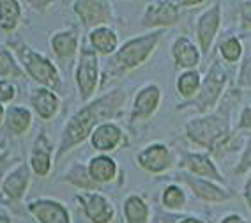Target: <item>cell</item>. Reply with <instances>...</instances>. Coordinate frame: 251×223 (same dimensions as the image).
<instances>
[{"label": "cell", "mask_w": 251, "mask_h": 223, "mask_svg": "<svg viewBox=\"0 0 251 223\" xmlns=\"http://www.w3.org/2000/svg\"><path fill=\"white\" fill-rule=\"evenodd\" d=\"M122 103H124V92L113 90L108 96L99 98L98 101H94L92 105L78 112L68 124L66 131H64V139L62 143H60L58 156H62L64 152L71 149L73 145H76L78 142H83L99 121L110 119V117L115 115V112L122 107Z\"/></svg>", "instance_id": "cell-1"}, {"label": "cell", "mask_w": 251, "mask_h": 223, "mask_svg": "<svg viewBox=\"0 0 251 223\" xmlns=\"http://www.w3.org/2000/svg\"><path fill=\"white\" fill-rule=\"evenodd\" d=\"M186 133L195 143L214 151L218 143H221V140L228 135V115L212 113L202 119H193L186 126Z\"/></svg>", "instance_id": "cell-2"}, {"label": "cell", "mask_w": 251, "mask_h": 223, "mask_svg": "<svg viewBox=\"0 0 251 223\" xmlns=\"http://www.w3.org/2000/svg\"><path fill=\"white\" fill-rule=\"evenodd\" d=\"M159 36H161V32H154V34L138 37V39H133L127 45H124L115 55L117 67L121 71H127V69L140 66L149 55L152 54V50L156 48L157 41H159Z\"/></svg>", "instance_id": "cell-3"}, {"label": "cell", "mask_w": 251, "mask_h": 223, "mask_svg": "<svg viewBox=\"0 0 251 223\" xmlns=\"http://www.w3.org/2000/svg\"><path fill=\"white\" fill-rule=\"evenodd\" d=\"M225 82H226V73H225V69L220 64L214 62L211 66V69H209V73H207L202 87H200L197 99H195V105H197L198 110L207 112L209 108L214 107L221 96Z\"/></svg>", "instance_id": "cell-4"}, {"label": "cell", "mask_w": 251, "mask_h": 223, "mask_svg": "<svg viewBox=\"0 0 251 223\" xmlns=\"http://www.w3.org/2000/svg\"><path fill=\"white\" fill-rule=\"evenodd\" d=\"M76 84L81 92V99H89L98 84V58L90 50L81 52L80 66L76 71Z\"/></svg>", "instance_id": "cell-5"}, {"label": "cell", "mask_w": 251, "mask_h": 223, "mask_svg": "<svg viewBox=\"0 0 251 223\" xmlns=\"http://www.w3.org/2000/svg\"><path fill=\"white\" fill-rule=\"evenodd\" d=\"M22 57H23V60H25L27 69L30 71V75L34 76L36 80H39L41 84L48 85V87H51V89H57L58 87V73H57V69L51 66L50 60L43 58L41 55L34 54V52H30V50L22 52Z\"/></svg>", "instance_id": "cell-6"}, {"label": "cell", "mask_w": 251, "mask_h": 223, "mask_svg": "<svg viewBox=\"0 0 251 223\" xmlns=\"http://www.w3.org/2000/svg\"><path fill=\"white\" fill-rule=\"evenodd\" d=\"M138 163L142 168L149 170V172H154V174H159V172H165L174 165V156H172L170 149L161 143H154V145H149L144 151L138 154Z\"/></svg>", "instance_id": "cell-7"}, {"label": "cell", "mask_w": 251, "mask_h": 223, "mask_svg": "<svg viewBox=\"0 0 251 223\" xmlns=\"http://www.w3.org/2000/svg\"><path fill=\"white\" fill-rule=\"evenodd\" d=\"M221 22V7L220 4H214L211 9H207L205 13L198 18L197 25V36L198 43H200V48H202L203 54H207L212 46V41H214L216 34H218V28H220Z\"/></svg>", "instance_id": "cell-8"}, {"label": "cell", "mask_w": 251, "mask_h": 223, "mask_svg": "<svg viewBox=\"0 0 251 223\" xmlns=\"http://www.w3.org/2000/svg\"><path fill=\"white\" fill-rule=\"evenodd\" d=\"M179 20V7L174 2H154L149 4L144 14L145 27H165Z\"/></svg>", "instance_id": "cell-9"}, {"label": "cell", "mask_w": 251, "mask_h": 223, "mask_svg": "<svg viewBox=\"0 0 251 223\" xmlns=\"http://www.w3.org/2000/svg\"><path fill=\"white\" fill-rule=\"evenodd\" d=\"M180 177H182L184 183H188L189 186L193 188L195 195L198 198H202L205 202H225L233 198V193L221 190L220 186H216V184L209 183V181H203V179L193 177V175L188 174H180Z\"/></svg>", "instance_id": "cell-10"}, {"label": "cell", "mask_w": 251, "mask_h": 223, "mask_svg": "<svg viewBox=\"0 0 251 223\" xmlns=\"http://www.w3.org/2000/svg\"><path fill=\"white\" fill-rule=\"evenodd\" d=\"M75 11L85 25H99L110 18V4L106 2H76Z\"/></svg>", "instance_id": "cell-11"}, {"label": "cell", "mask_w": 251, "mask_h": 223, "mask_svg": "<svg viewBox=\"0 0 251 223\" xmlns=\"http://www.w3.org/2000/svg\"><path fill=\"white\" fill-rule=\"evenodd\" d=\"M159 105V89L156 85H147L140 90L135 99V108H133V119H149L156 112Z\"/></svg>", "instance_id": "cell-12"}, {"label": "cell", "mask_w": 251, "mask_h": 223, "mask_svg": "<svg viewBox=\"0 0 251 223\" xmlns=\"http://www.w3.org/2000/svg\"><path fill=\"white\" fill-rule=\"evenodd\" d=\"M30 213L39 218L41 223H69V214L57 202L41 200L30 204Z\"/></svg>", "instance_id": "cell-13"}, {"label": "cell", "mask_w": 251, "mask_h": 223, "mask_svg": "<svg viewBox=\"0 0 251 223\" xmlns=\"http://www.w3.org/2000/svg\"><path fill=\"white\" fill-rule=\"evenodd\" d=\"M180 165L184 168H188L191 174L202 175V177L212 179V181H223V177L214 167L212 160L209 156H205V154H186L182 158Z\"/></svg>", "instance_id": "cell-14"}, {"label": "cell", "mask_w": 251, "mask_h": 223, "mask_svg": "<svg viewBox=\"0 0 251 223\" xmlns=\"http://www.w3.org/2000/svg\"><path fill=\"white\" fill-rule=\"evenodd\" d=\"M172 55L175 58V66L180 69H193L195 66H198L200 62V54H198L197 46L186 37H179L174 43L172 48Z\"/></svg>", "instance_id": "cell-15"}, {"label": "cell", "mask_w": 251, "mask_h": 223, "mask_svg": "<svg viewBox=\"0 0 251 223\" xmlns=\"http://www.w3.org/2000/svg\"><path fill=\"white\" fill-rule=\"evenodd\" d=\"M83 205H85V213L94 223H108L113 216V209L106 202V198L98 193H90V195L81 196Z\"/></svg>", "instance_id": "cell-16"}, {"label": "cell", "mask_w": 251, "mask_h": 223, "mask_svg": "<svg viewBox=\"0 0 251 223\" xmlns=\"http://www.w3.org/2000/svg\"><path fill=\"white\" fill-rule=\"evenodd\" d=\"M122 139L121 130L113 124H101L92 135V145L98 151H112Z\"/></svg>", "instance_id": "cell-17"}, {"label": "cell", "mask_w": 251, "mask_h": 223, "mask_svg": "<svg viewBox=\"0 0 251 223\" xmlns=\"http://www.w3.org/2000/svg\"><path fill=\"white\" fill-rule=\"evenodd\" d=\"M89 172L92 181H98V183H106V181H112L115 177V163L113 160L106 156H98L90 161L89 165Z\"/></svg>", "instance_id": "cell-18"}, {"label": "cell", "mask_w": 251, "mask_h": 223, "mask_svg": "<svg viewBox=\"0 0 251 223\" xmlns=\"http://www.w3.org/2000/svg\"><path fill=\"white\" fill-rule=\"evenodd\" d=\"M76 45H78L76 34L71 30L60 32V34H57V36L51 39V46H53L55 54H57L60 58L73 57L75 52H76Z\"/></svg>", "instance_id": "cell-19"}, {"label": "cell", "mask_w": 251, "mask_h": 223, "mask_svg": "<svg viewBox=\"0 0 251 223\" xmlns=\"http://www.w3.org/2000/svg\"><path fill=\"white\" fill-rule=\"evenodd\" d=\"M32 103H34L37 113H39L43 119H50L58 108V99L46 89L37 90L36 96L32 98Z\"/></svg>", "instance_id": "cell-20"}, {"label": "cell", "mask_w": 251, "mask_h": 223, "mask_svg": "<svg viewBox=\"0 0 251 223\" xmlns=\"http://www.w3.org/2000/svg\"><path fill=\"white\" fill-rule=\"evenodd\" d=\"M90 43L94 45V48L99 54H112L117 46V36L113 34L110 28H96L90 32Z\"/></svg>", "instance_id": "cell-21"}, {"label": "cell", "mask_w": 251, "mask_h": 223, "mask_svg": "<svg viewBox=\"0 0 251 223\" xmlns=\"http://www.w3.org/2000/svg\"><path fill=\"white\" fill-rule=\"evenodd\" d=\"M200 87H202L200 75H198V71H193V69L182 73V75L179 76V80H177V90H179L180 96L186 99L198 96Z\"/></svg>", "instance_id": "cell-22"}, {"label": "cell", "mask_w": 251, "mask_h": 223, "mask_svg": "<svg viewBox=\"0 0 251 223\" xmlns=\"http://www.w3.org/2000/svg\"><path fill=\"white\" fill-rule=\"evenodd\" d=\"M124 213L126 218H127V223H147L149 209L145 202L142 198H138V196H131V198L126 200Z\"/></svg>", "instance_id": "cell-23"}, {"label": "cell", "mask_w": 251, "mask_h": 223, "mask_svg": "<svg viewBox=\"0 0 251 223\" xmlns=\"http://www.w3.org/2000/svg\"><path fill=\"white\" fill-rule=\"evenodd\" d=\"M27 168L25 167H20L14 174H11V177H7V181H5V193H7V196H11V198H18V196H22L23 190H25V184H27Z\"/></svg>", "instance_id": "cell-24"}, {"label": "cell", "mask_w": 251, "mask_h": 223, "mask_svg": "<svg viewBox=\"0 0 251 223\" xmlns=\"http://www.w3.org/2000/svg\"><path fill=\"white\" fill-rule=\"evenodd\" d=\"M20 16V7L13 0H2L0 2V23L5 30L14 28Z\"/></svg>", "instance_id": "cell-25"}, {"label": "cell", "mask_w": 251, "mask_h": 223, "mask_svg": "<svg viewBox=\"0 0 251 223\" xmlns=\"http://www.w3.org/2000/svg\"><path fill=\"white\" fill-rule=\"evenodd\" d=\"M30 124V113L23 108H13L7 115V128L13 131L14 135H20L27 130Z\"/></svg>", "instance_id": "cell-26"}, {"label": "cell", "mask_w": 251, "mask_h": 223, "mask_svg": "<svg viewBox=\"0 0 251 223\" xmlns=\"http://www.w3.org/2000/svg\"><path fill=\"white\" fill-rule=\"evenodd\" d=\"M163 204L168 209H180L186 204V195H184L182 188L175 186V184L166 188L165 193H163Z\"/></svg>", "instance_id": "cell-27"}, {"label": "cell", "mask_w": 251, "mask_h": 223, "mask_svg": "<svg viewBox=\"0 0 251 223\" xmlns=\"http://www.w3.org/2000/svg\"><path fill=\"white\" fill-rule=\"evenodd\" d=\"M220 52L226 62H235V60H239V57H241V54H242L241 41H239L237 37H228V39H225L220 46Z\"/></svg>", "instance_id": "cell-28"}, {"label": "cell", "mask_w": 251, "mask_h": 223, "mask_svg": "<svg viewBox=\"0 0 251 223\" xmlns=\"http://www.w3.org/2000/svg\"><path fill=\"white\" fill-rule=\"evenodd\" d=\"M32 167L39 175H46L50 170V152L46 147H36L32 154Z\"/></svg>", "instance_id": "cell-29"}, {"label": "cell", "mask_w": 251, "mask_h": 223, "mask_svg": "<svg viewBox=\"0 0 251 223\" xmlns=\"http://www.w3.org/2000/svg\"><path fill=\"white\" fill-rule=\"evenodd\" d=\"M20 76V69L9 55L0 50V76Z\"/></svg>", "instance_id": "cell-30"}, {"label": "cell", "mask_w": 251, "mask_h": 223, "mask_svg": "<svg viewBox=\"0 0 251 223\" xmlns=\"http://www.w3.org/2000/svg\"><path fill=\"white\" fill-rule=\"evenodd\" d=\"M239 85L251 87V54H248V57L244 58V64H242L241 75H239Z\"/></svg>", "instance_id": "cell-31"}, {"label": "cell", "mask_w": 251, "mask_h": 223, "mask_svg": "<svg viewBox=\"0 0 251 223\" xmlns=\"http://www.w3.org/2000/svg\"><path fill=\"white\" fill-rule=\"evenodd\" d=\"M250 167H251V139L248 140V147H246V151H244V154H242L241 165L235 168V172H237V174H242V172H246Z\"/></svg>", "instance_id": "cell-32"}, {"label": "cell", "mask_w": 251, "mask_h": 223, "mask_svg": "<svg viewBox=\"0 0 251 223\" xmlns=\"http://www.w3.org/2000/svg\"><path fill=\"white\" fill-rule=\"evenodd\" d=\"M241 22H242V27H244V28H251V2L242 4Z\"/></svg>", "instance_id": "cell-33"}, {"label": "cell", "mask_w": 251, "mask_h": 223, "mask_svg": "<svg viewBox=\"0 0 251 223\" xmlns=\"http://www.w3.org/2000/svg\"><path fill=\"white\" fill-rule=\"evenodd\" d=\"M14 96V89L7 82H0V101H9Z\"/></svg>", "instance_id": "cell-34"}, {"label": "cell", "mask_w": 251, "mask_h": 223, "mask_svg": "<svg viewBox=\"0 0 251 223\" xmlns=\"http://www.w3.org/2000/svg\"><path fill=\"white\" fill-rule=\"evenodd\" d=\"M239 126H241V128H246V130H251V105L242 110Z\"/></svg>", "instance_id": "cell-35"}, {"label": "cell", "mask_w": 251, "mask_h": 223, "mask_svg": "<svg viewBox=\"0 0 251 223\" xmlns=\"http://www.w3.org/2000/svg\"><path fill=\"white\" fill-rule=\"evenodd\" d=\"M244 196H246V202H248V205H250V209H251V177L248 179L246 186H244Z\"/></svg>", "instance_id": "cell-36"}, {"label": "cell", "mask_w": 251, "mask_h": 223, "mask_svg": "<svg viewBox=\"0 0 251 223\" xmlns=\"http://www.w3.org/2000/svg\"><path fill=\"white\" fill-rule=\"evenodd\" d=\"M223 223H244V220L241 216H228V218H225Z\"/></svg>", "instance_id": "cell-37"}, {"label": "cell", "mask_w": 251, "mask_h": 223, "mask_svg": "<svg viewBox=\"0 0 251 223\" xmlns=\"http://www.w3.org/2000/svg\"><path fill=\"white\" fill-rule=\"evenodd\" d=\"M180 223H203L202 220H197V218H186L184 222H180Z\"/></svg>", "instance_id": "cell-38"}, {"label": "cell", "mask_w": 251, "mask_h": 223, "mask_svg": "<svg viewBox=\"0 0 251 223\" xmlns=\"http://www.w3.org/2000/svg\"><path fill=\"white\" fill-rule=\"evenodd\" d=\"M203 2H180V5H200Z\"/></svg>", "instance_id": "cell-39"}, {"label": "cell", "mask_w": 251, "mask_h": 223, "mask_svg": "<svg viewBox=\"0 0 251 223\" xmlns=\"http://www.w3.org/2000/svg\"><path fill=\"white\" fill-rule=\"evenodd\" d=\"M0 223H9V220L4 218V216H0Z\"/></svg>", "instance_id": "cell-40"}, {"label": "cell", "mask_w": 251, "mask_h": 223, "mask_svg": "<svg viewBox=\"0 0 251 223\" xmlns=\"http://www.w3.org/2000/svg\"><path fill=\"white\" fill-rule=\"evenodd\" d=\"M2 113H4V112H2V107H0V121H2Z\"/></svg>", "instance_id": "cell-41"}]
</instances>
